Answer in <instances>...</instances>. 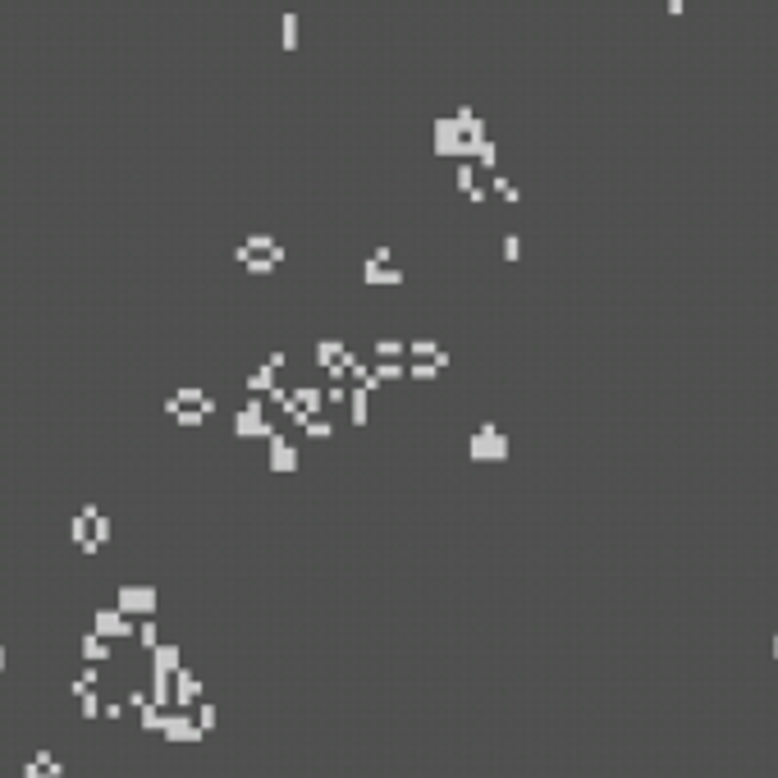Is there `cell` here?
<instances>
[{
    "mask_svg": "<svg viewBox=\"0 0 778 778\" xmlns=\"http://www.w3.org/2000/svg\"><path fill=\"white\" fill-rule=\"evenodd\" d=\"M435 151H440V156L472 151V147H467V133H463L458 120H435Z\"/></svg>",
    "mask_w": 778,
    "mask_h": 778,
    "instance_id": "6da1fadb",
    "label": "cell"
},
{
    "mask_svg": "<svg viewBox=\"0 0 778 778\" xmlns=\"http://www.w3.org/2000/svg\"><path fill=\"white\" fill-rule=\"evenodd\" d=\"M279 33H284V51H298V14H294V9H284Z\"/></svg>",
    "mask_w": 778,
    "mask_h": 778,
    "instance_id": "7a4b0ae2",
    "label": "cell"
},
{
    "mask_svg": "<svg viewBox=\"0 0 778 778\" xmlns=\"http://www.w3.org/2000/svg\"><path fill=\"white\" fill-rule=\"evenodd\" d=\"M96 632H101V637H120V632H129V622H124L120 614H101L96 618Z\"/></svg>",
    "mask_w": 778,
    "mask_h": 778,
    "instance_id": "3957f363",
    "label": "cell"
},
{
    "mask_svg": "<svg viewBox=\"0 0 778 778\" xmlns=\"http://www.w3.org/2000/svg\"><path fill=\"white\" fill-rule=\"evenodd\" d=\"M120 605H124V609H147V605H151V596H147V591H142V586H138V591L129 586V591H124V596H120Z\"/></svg>",
    "mask_w": 778,
    "mask_h": 778,
    "instance_id": "277c9868",
    "label": "cell"
},
{
    "mask_svg": "<svg viewBox=\"0 0 778 778\" xmlns=\"http://www.w3.org/2000/svg\"><path fill=\"white\" fill-rule=\"evenodd\" d=\"M83 655H87V659H105V641H101V637H87V641H83Z\"/></svg>",
    "mask_w": 778,
    "mask_h": 778,
    "instance_id": "5b68a950",
    "label": "cell"
},
{
    "mask_svg": "<svg viewBox=\"0 0 778 778\" xmlns=\"http://www.w3.org/2000/svg\"><path fill=\"white\" fill-rule=\"evenodd\" d=\"M476 156H481V165H494V142H490V138H485V142H481V147H476Z\"/></svg>",
    "mask_w": 778,
    "mask_h": 778,
    "instance_id": "8992f818",
    "label": "cell"
},
{
    "mask_svg": "<svg viewBox=\"0 0 778 778\" xmlns=\"http://www.w3.org/2000/svg\"><path fill=\"white\" fill-rule=\"evenodd\" d=\"M668 14H683V0H668Z\"/></svg>",
    "mask_w": 778,
    "mask_h": 778,
    "instance_id": "52a82bcc",
    "label": "cell"
},
{
    "mask_svg": "<svg viewBox=\"0 0 778 778\" xmlns=\"http://www.w3.org/2000/svg\"><path fill=\"white\" fill-rule=\"evenodd\" d=\"M0 668H5V650H0Z\"/></svg>",
    "mask_w": 778,
    "mask_h": 778,
    "instance_id": "ba28073f",
    "label": "cell"
}]
</instances>
